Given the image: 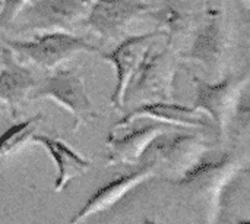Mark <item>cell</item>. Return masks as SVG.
<instances>
[{
	"mask_svg": "<svg viewBox=\"0 0 250 224\" xmlns=\"http://www.w3.org/2000/svg\"><path fill=\"white\" fill-rule=\"evenodd\" d=\"M139 119H151L167 126L182 128H205L207 119L195 107L177 104L174 101H148L142 103L119 122L114 123L113 129H123L130 126Z\"/></svg>",
	"mask_w": 250,
	"mask_h": 224,
	"instance_id": "cell-13",
	"label": "cell"
},
{
	"mask_svg": "<svg viewBox=\"0 0 250 224\" xmlns=\"http://www.w3.org/2000/svg\"><path fill=\"white\" fill-rule=\"evenodd\" d=\"M38 79L31 67L23 65L10 48H1L0 69V106L9 109L12 116L31 97Z\"/></svg>",
	"mask_w": 250,
	"mask_h": 224,
	"instance_id": "cell-12",
	"label": "cell"
},
{
	"mask_svg": "<svg viewBox=\"0 0 250 224\" xmlns=\"http://www.w3.org/2000/svg\"><path fill=\"white\" fill-rule=\"evenodd\" d=\"M202 12H196L192 0H163L158 6H151L145 16H149L157 22L158 29L164 34L167 45L173 47L177 37L192 32L202 16Z\"/></svg>",
	"mask_w": 250,
	"mask_h": 224,
	"instance_id": "cell-15",
	"label": "cell"
},
{
	"mask_svg": "<svg viewBox=\"0 0 250 224\" xmlns=\"http://www.w3.org/2000/svg\"><path fill=\"white\" fill-rule=\"evenodd\" d=\"M190 34V44L179 53V57L196 62L209 72L223 73L231 48V29L224 13L207 7Z\"/></svg>",
	"mask_w": 250,
	"mask_h": 224,
	"instance_id": "cell-6",
	"label": "cell"
},
{
	"mask_svg": "<svg viewBox=\"0 0 250 224\" xmlns=\"http://www.w3.org/2000/svg\"><path fill=\"white\" fill-rule=\"evenodd\" d=\"M29 100H51L62 106L75 119L73 131L100 119L79 70L73 67H56L38 79Z\"/></svg>",
	"mask_w": 250,
	"mask_h": 224,
	"instance_id": "cell-5",
	"label": "cell"
},
{
	"mask_svg": "<svg viewBox=\"0 0 250 224\" xmlns=\"http://www.w3.org/2000/svg\"><path fill=\"white\" fill-rule=\"evenodd\" d=\"M246 1H249V0H246Z\"/></svg>",
	"mask_w": 250,
	"mask_h": 224,
	"instance_id": "cell-22",
	"label": "cell"
},
{
	"mask_svg": "<svg viewBox=\"0 0 250 224\" xmlns=\"http://www.w3.org/2000/svg\"><path fill=\"white\" fill-rule=\"evenodd\" d=\"M1 109H3V107H1V106H0V110H1Z\"/></svg>",
	"mask_w": 250,
	"mask_h": 224,
	"instance_id": "cell-21",
	"label": "cell"
},
{
	"mask_svg": "<svg viewBox=\"0 0 250 224\" xmlns=\"http://www.w3.org/2000/svg\"><path fill=\"white\" fill-rule=\"evenodd\" d=\"M208 151H211V145L198 135L177 134L167 136V132H164L151 142L141 163L149 161L155 167L164 164L174 182L188 175Z\"/></svg>",
	"mask_w": 250,
	"mask_h": 224,
	"instance_id": "cell-8",
	"label": "cell"
},
{
	"mask_svg": "<svg viewBox=\"0 0 250 224\" xmlns=\"http://www.w3.org/2000/svg\"><path fill=\"white\" fill-rule=\"evenodd\" d=\"M157 38H164L163 31L154 29L144 34L129 35V37H123L113 50L98 53L105 62L111 63L116 70V87L110 98V103L116 110L123 109L127 87L145 51L152 43L157 41Z\"/></svg>",
	"mask_w": 250,
	"mask_h": 224,
	"instance_id": "cell-9",
	"label": "cell"
},
{
	"mask_svg": "<svg viewBox=\"0 0 250 224\" xmlns=\"http://www.w3.org/2000/svg\"><path fill=\"white\" fill-rule=\"evenodd\" d=\"M164 132H167V125L163 123H149L122 136L111 131L105 139V144L110 148L105 164L138 166L151 142Z\"/></svg>",
	"mask_w": 250,
	"mask_h": 224,
	"instance_id": "cell-14",
	"label": "cell"
},
{
	"mask_svg": "<svg viewBox=\"0 0 250 224\" xmlns=\"http://www.w3.org/2000/svg\"><path fill=\"white\" fill-rule=\"evenodd\" d=\"M144 224H158L155 220H152V219H146L145 222H144Z\"/></svg>",
	"mask_w": 250,
	"mask_h": 224,
	"instance_id": "cell-19",
	"label": "cell"
},
{
	"mask_svg": "<svg viewBox=\"0 0 250 224\" xmlns=\"http://www.w3.org/2000/svg\"><path fill=\"white\" fill-rule=\"evenodd\" d=\"M4 45L16 57L47 70L60 67L62 63L79 53L98 54L101 51L97 45L69 31L38 32L29 38H6Z\"/></svg>",
	"mask_w": 250,
	"mask_h": 224,
	"instance_id": "cell-2",
	"label": "cell"
},
{
	"mask_svg": "<svg viewBox=\"0 0 250 224\" xmlns=\"http://www.w3.org/2000/svg\"><path fill=\"white\" fill-rule=\"evenodd\" d=\"M31 0H0V29L9 28L18 13Z\"/></svg>",
	"mask_w": 250,
	"mask_h": 224,
	"instance_id": "cell-18",
	"label": "cell"
},
{
	"mask_svg": "<svg viewBox=\"0 0 250 224\" xmlns=\"http://www.w3.org/2000/svg\"><path fill=\"white\" fill-rule=\"evenodd\" d=\"M89 3L85 0H31L9 25L15 32L69 31L85 19Z\"/></svg>",
	"mask_w": 250,
	"mask_h": 224,
	"instance_id": "cell-7",
	"label": "cell"
},
{
	"mask_svg": "<svg viewBox=\"0 0 250 224\" xmlns=\"http://www.w3.org/2000/svg\"><path fill=\"white\" fill-rule=\"evenodd\" d=\"M190 79L196 88L193 107L209 116L221 138L227 136L230 126L237 119L239 104L243 94L249 90L248 73H227L218 82H207L190 73Z\"/></svg>",
	"mask_w": 250,
	"mask_h": 224,
	"instance_id": "cell-3",
	"label": "cell"
},
{
	"mask_svg": "<svg viewBox=\"0 0 250 224\" xmlns=\"http://www.w3.org/2000/svg\"><path fill=\"white\" fill-rule=\"evenodd\" d=\"M32 142L40 144L56 163L57 176L54 182V192L64 191L73 179L85 175L92 167V163L89 160L83 158L64 141L56 136L35 134L32 136Z\"/></svg>",
	"mask_w": 250,
	"mask_h": 224,
	"instance_id": "cell-16",
	"label": "cell"
},
{
	"mask_svg": "<svg viewBox=\"0 0 250 224\" xmlns=\"http://www.w3.org/2000/svg\"><path fill=\"white\" fill-rule=\"evenodd\" d=\"M86 3H91V1H94V0H85Z\"/></svg>",
	"mask_w": 250,
	"mask_h": 224,
	"instance_id": "cell-20",
	"label": "cell"
},
{
	"mask_svg": "<svg viewBox=\"0 0 250 224\" xmlns=\"http://www.w3.org/2000/svg\"><path fill=\"white\" fill-rule=\"evenodd\" d=\"M41 120L42 116L35 114L9 126L0 135V161L19 153L28 145V142H32V136L37 134V128Z\"/></svg>",
	"mask_w": 250,
	"mask_h": 224,
	"instance_id": "cell-17",
	"label": "cell"
},
{
	"mask_svg": "<svg viewBox=\"0 0 250 224\" xmlns=\"http://www.w3.org/2000/svg\"><path fill=\"white\" fill-rule=\"evenodd\" d=\"M155 169L157 167L154 163L146 161L142 163L136 170L110 180L89 197V200L85 202L81 211L72 217L69 224H81L92 216L108 211L116 204H119L125 197L133 192L138 186L152 179L155 176Z\"/></svg>",
	"mask_w": 250,
	"mask_h": 224,
	"instance_id": "cell-11",
	"label": "cell"
},
{
	"mask_svg": "<svg viewBox=\"0 0 250 224\" xmlns=\"http://www.w3.org/2000/svg\"><path fill=\"white\" fill-rule=\"evenodd\" d=\"M177 60L173 47L155 48L154 43L145 51L125 95L126 98L148 101H173L177 76Z\"/></svg>",
	"mask_w": 250,
	"mask_h": 224,
	"instance_id": "cell-4",
	"label": "cell"
},
{
	"mask_svg": "<svg viewBox=\"0 0 250 224\" xmlns=\"http://www.w3.org/2000/svg\"><path fill=\"white\" fill-rule=\"evenodd\" d=\"M208 154L209 151L188 175L173 183L201 223L218 224L227 192L248 170L231 154H223L215 160Z\"/></svg>",
	"mask_w": 250,
	"mask_h": 224,
	"instance_id": "cell-1",
	"label": "cell"
},
{
	"mask_svg": "<svg viewBox=\"0 0 250 224\" xmlns=\"http://www.w3.org/2000/svg\"><path fill=\"white\" fill-rule=\"evenodd\" d=\"M149 7L144 0H94L83 23L103 41H116L135 19L145 16Z\"/></svg>",
	"mask_w": 250,
	"mask_h": 224,
	"instance_id": "cell-10",
	"label": "cell"
}]
</instances>
